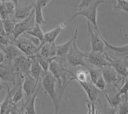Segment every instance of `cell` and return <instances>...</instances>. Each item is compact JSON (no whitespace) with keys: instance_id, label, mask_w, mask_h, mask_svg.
<instances>
[{"instance_id":"cell-1","label":"cell","mask_w":128,"mask_h":114,"mask_svg":"<svg viewBox=\"0 0 128 114\" xmlns=\"http://www.w3.org/2000/svg\"><path fill=\"white\" fill-rule=\"evenodd\" d=\"M64 57H56L51 62L49 67V71L52 74L56 81L58 87V97L62 100L65 90L72 81L74 80L75 74L64 66Z\"/></svg>"},{"instance_id":"cell-5","label":"cell","mask_w":128,"mask_h":114,"mask_svg":"<svg viewBox=\"0 0 128 114\" xmlns=\"http://www.w3.org/2000/svg\"><path fill=\"white\" fill-rule=\"evenodd\" d=\"M76 39L77 38L73 41L72 45L70 48V51L68 52L66 56L65 57L66 60L68 64L71 66H87V63L85 61L86 58V52H82L78 47L76 44Z\"/></svg>"},{"instance_id":"cell-10","label":"cell","mask_w":128,"mask_h":114,"mask_svg":"<svg viewBox=\"0 0 128 114\" xmlns=\"http://www.w3.org/2000/svg\"><path fill=\"white\" fill-rule=\"evenodd\" d=\"M100 69L102 77L106 84L117 85L121 80L124 78V77L119 78L118 75L114 69V68L110 66L102 67Z\"/></svg>"},{"instance_id":"cell-26","label":"cell","mask_w":128,"mask_h":114,"mask_svg":"<svg viewBox=\"0 0 128 114\" xmlns=\"http://www.w3.org/2000/svg\"><path fill=\"white\" fill-rule=\"evenodd\" d=\"M12 95L10 93V87L8 86H6V95L4 98L3 102L1 103V107H0V114H4L6 112L9 108L10 106L12 105Z\"/></svg>"},{"instance_id":"cell-13","label":"cell","mask_w":128,"mask_h":114,"mask_svg":"<svg viewBox=\"0 0 128 114\" xmlns=\"http://www.w3.org/2000/svg\"><path fill=\"white\" fill-rule=\"evenodd\" d=\"M110 64L111 66L114 68L118 75H120L122 77L128 78V57L124 59H121L118 57L114 58L110 57Z\"/></svg>"},{"instance_id":"cell-3","label":"cell","mask_w":128,"mask_h":114,"mask_svg":"<svg viewBox=\"0 0 128 114\" xmlns=\"http://www.w3.org/2000/svg\"><path fill=\"white\" fill-rule=\"evenodd\" d=\"M25 35V34H24ZM28 35L26 37V35L20 36L15 40L13 44L21 51L24 55L28 57H32L36 54L38 51L41 43L38 39L33 37L32 36Z\"/></svg>"},{"instance_id":"cell-24","label":"cell","mask_w":128,"mask_h":114,"mask_svg":"<svg viewBox=\"0 0 128 114\" xmlns=\"http://www.w3.org/2000/svg\"><path fill=\"white\" fill-rule=\"evenodd\" d=\"M34 12H35V23L38 26H44L46 24V20L44 18L42 13V7L40 6L38 0L36 1L34 3Z\"/></svg>"},{"instance_id":"cell-11","label":"cell","mask_w":128,"mask_h":114,"mask_svg":"<svg viewBox=\"0 0 128 114\" xmlns=\"http://www.w3.org/2000/svg\"><path fill=\"white\" fill-rule=\"evenodd\" d=\"M40 84H38L36 90L32 94L24 96L22 100V109L25 114H36L35 108V101L36 96L40 92Z\"/></svg>"},{"instance_id":"cell-37","label":"cell","mask_w":128,"mask_h":114,"mask_svg":"<svg viewBox=\"0 0 128 114\" xmlns=\"http://www.w3.org/2000/svg\"><path fill=\"white\" fill-rule=\"evenodd\" d=\"M86 104H87L88 111L86 114H91V103L89 101H86Z\"/></svg>"},{"instance_id":"cell-9","label":"cell","mask_w":128,"mask_h":114,"mask_svg":"<svg viewBox=\"0 0 128 114\" xmlns=\"http://www.w3.org/2000/svg\"><path fill=\"white\" fill-rule=\"evenodd\" d=\"M35 24L36 23L35 20V12L34 9L28 17L24 20L16 22L14 28V41L20 35H23L26 32L32 29L34 27Z\"/></svg>"},{"instance_id":"cell-6","label":"cell","mask_w":128,"mask_h":114,"mask_svg":"<svg viewBox=\"0 0 128 114\" xmlns=\"http://www.w3.org/2000/svg\"><path fill=\"white\" fill-rule=\"evenodd\" d=\"M32 62V59L24 55L15 58L11 62V67L14 74L20 75L24 78L25 76L30 74Z\"/></svg>"},{"instance_id":"cell-8","label":"cell","mask_w":128,"mask_h":114,"mask_svg":"<svg viewBox=\"0 0 128 114\" xmlns=\"http://www.w3.org/2000/svg\"><path fill=\"white\" fill-rule=\"evenodd\" d=\"M85 61L92 65V66L96 68H100L108 66H111L110 62V56L106 52H90L86 53Z\"/></svg>"},{"instance_id":"cell-17","label":"cell","mask_w":128,"mask_h":114,"mask_svg":"<svg viewBox=\"0 0 128 114\" xmlns=\"http://www.w3.org/2000/svg\"><path fill=\"white\" fill-rule=\"evenodd\" d=\"M56 44L55 42L52 43H44L40 46L36 54L42 57L52 58L56 56Z\"/></svg>"},{"instance_id":"cell-14","label":"cell","mask_w":128,"mask_h":114,"mask_svg":"<svg viewBox=\"0 0 128 114\" xmlns=\"http://www.w3.org/2000/svg\"><path fill=\"white\" fill-rule=\"evenodd\" d=\"M0 80L4 82H8L14 85L16 77L11 67V62L4 59V62L0 64Z\"/></svg>"},{"instance_id":"cell-31","label":"cell","mask_w":128,"mask_h":114,"mask_svg":"<svg viewBox=\"0 0 128 114\" xmlns=\"http://www.w3.org/2000/svg\"><path fill=\"white\" fill-rule=\"evenodd\" d=\"M116 110V114H128V97H125V100L123 102H121L117 107Z\"/></svg>"},{"instance_id":"cell-4","label":"cell","mask_w":128,"mask_h":114,"mask_svg":"<svg viewBox=\"0 0 128 114\" xmlns=\"http://www.w3.org/2000/svg\"><path fill=\"white\" fill-rule=\"evenodd\" d=\"M41 80H42V85L43 89L46 91V93L48 94V96L51 98L53 103L54 109V114H58L60 108L61 100L59 99V97L55 89L56 84V79L50 71H48L42 76Z\"/></svg>"},{"instance_id":"cell-33","label":"cell","mask_w":128,"mask_h":114,"mask_svg":"<svg viewBox=\"0 0 128 114\" xmlns=\"http://www.w3.org/2000/svg\"><path fill=\"white\" fill-rule=\"evenodd\" d=\"M94 85H95V87H96V88L98 89L99 91H102V92H106V82H105V81L104 80L102 76H101L98 80L96 81Z\"/></svg>"},{"instance_id":"cell-29","label":"cell","mask_w":128,"mask_h":114,"mask_svg":"<svg viewBox=\"0 0 128 114\" xmlns=\"http://www.w3.org/2000/svg\"><path fill=\"white\" fill-rule=\"evenodd\" d=\"M112 7L114 10H122L128 13V1L126 0H117Z\"/></svg>"},{"instance_id":"cell-21","label":"cell","mask_w":128,"mask_h":114,"mask_svg":"<svg viewBox=\"0 0 128 114\" xmlns=\"http://www.w3.org/2000/svg\"><path fill=\"white\" fill-rule=\"evenodd\" d=\"M46 73L43 71L40 65L36 60H32L30 75L36 80H40Z\"/></svg>"},{"instance_id":"cell-34","label":"cell","mask_w":128,"mask_h":114,"mask_svg":"<svg viewBox=\"0 0 128 114\" xmlns=\"http://www.w3.org/2000/svg\"><path fill=\"white\" fill-rule=\"evenodd\" d=\"M91 114H100L95 105L94 103H91Z\"/></svg>"},{"instance_id":"cell-23","label":"cell","mask_w":128,"mask_h":114,"mask_svg":"<svg viewBox=\"0 0 128 114\" xmlns=\"http://www.w3.org/2000/svg\"><path fill=\"white\" fill-rule=\"evenodd\" d=\"M16 22H17L15 21L14 20H12V19H6V20H2L3 29H4L8 37L10 38L12 44L14 42V28Z\"/></svg>"},{"instance_id":"cell-18","label":"cell","mask_w":128,"mask_h":114,"mask_svg":"<svg viewBox=\"0 0 128 114\" xmlns=\"http://www.w3.org/2000/svg\"><path fill=\"white\" fill-rule=\"evenodd\" d=\"M78 35V29L77 28L74 29L73 32V35L72 38L68 42L61 44V45H56V56L60 57H65L68 52L70 51V48L72 45L73 41L75 38H77Z\"/></svg>"},{"instance_id":"cell-35","label":"cell","mask_w":128,"mask_h":114,"mask_svg":"<svg viewBox=\"0 0 128 114\" xmlns=\"http://www.w3.org/2000/svg\"><path fill=\"white\" fill-rule=\"evenodd\" d=\"M109 107L110 108L109 109H108V112H107V114H116V109H115V108L111 107V106L110 105Z\"/></svg>"},{"instance_id":"cell-30","label":"cell","mask_w":128,"mask_h":114,"mask_svg":"<svg viewBox=\"0 0 128 114\" xmlns=\"http://www.w3.org/2000/svg\"><path fill=\"white\" fill-rule=\"evenodd\" d=\"M24 92L22 90V86L18 87L16 91L14 92L12 98V102L14 105H16L20 100H22L24 98Z\"/></svg>"},{"instance_id":"cell-20","label":"cell","mask_w":128,"mask_h":114,"mask_svg":"<svg viewBox=\"0 0 128 114\" xmlns=\"http://www.w3.org/2000/svg\"><path fill=\"white\" fill-rule=\"evenodd\" d=\"M66 28H67V22H64L54 29L44 33V43H51L55 42L58 35H60V33L63 30L66 29Z\"/></svg>"},{"instance_id":"cell-2","label":"cell","mask_w":128,"mask_h":114,"mask_svg":"<svg viewBox=\"0 0 128 114\" xmlns=\"http://www.w3.org/2000/svg\"><path fill=\"white\" fill-rule=\"evenodd\" d=\"M104 3V0H83L78 6L77 12L69 19L68 22H71L78 15L83 16L86 18L91 24L98 29L97 24L98 8L99 5Z\"/></svg>"},{"instance_id":"cell-36","label":"cell","mask_w":128,"mask_h":114,"mask_svg":"<svg viewBox=\"0 0 128 114\" xmlns=\"http://www.w3.org/2000/svg\"><path fill=\"white\" fill-rule=\"evenodd\" d=\"M4 59H5V58H4V54H3V52L0 50V64L4 62Z\"/></svg>"},{"instance_id":"cell-16","label":"cell","mask_w":128,"mask_h":114,"mask_svg":"<svg viewBox=\"0 0 128 114\" xmlns=\"http://www.w3.org/2000/svg\"><path fill=\"white\" fill-rule=\"evenodd\" d=\"M40 80H36L30 75H27L24 78L22 88L25 93V96H30L34 93L39 84Z\"/></svg>"},{"instance_id":"cell-19","label":"cell","mask_w":128,"mask_h":114,"mask_svg":"<svg viewBox=\"0 0 128 114\" xmlns=\"http://www.w3.org/2000/svg\"><path fill=\"white\" fill-rule=\"evenodd\" d=\"M78 82L82 87L84 92L87 94L88 98L90 102L95 103V101L98 100L100 91L96 88L95 85L91 82Z\"/></svg>"},{"instance_id":"cell-32","label":"cell","mask_w":128,"mask_h":114,"mask_svg":"<svg viewBox=\"0 0 128 114\" xmlns=\"http://www.w3.org/2000/svg\"><path fill=\"white\" fill-rule=\"evenodd\" d=\"M118 89V93L120 95H124L125 97H128V78H126L123 82L122 87H119L118 85H115Z\"/></svg>"},{"instance_id":"cell-12","label":"cell","mask_w":128,"mask_h":114,"mask_svg":"<svg viewBox=\"0 0 128 114\" xmlns=\"http://www.w3.org/2000/svg\"><path fill=\"white\" fill-rule=\"evenodd\" d=\"M15 4L14 20L18 22V20H22L27 18L34 10V3L24 6L20 4L19 1H14Z\"/></svg>"},{"instance_id":"cell-7","label":"cell","mask_w":128,"mask_h":114,"mask_svg":"<svg viewBox=\"0 0 128 114\" xmlns=\"http://www.w3.org/2000/svg\"><path fill=\"white\" fill-rule=\"evenodd\" d=\"M88 35L91 45V52H104L105 45L102 40V35L99 29L87 22Z\"/></svg>"},{"instance_id":"cell-22","label":"cell","mask_w":128,"mask_h":114,"mask_svg":"<svg viewBox=\"0 0 128 114\" xmlns=\"http://www.w3.org/2000/svg\"><path fill=\"white\" fill-rule=\"evenodd\" d=\"M102 40H103L104 43L105 47L108 48V49H110V51H113L115 54H117V55H119V56H122L123 57L128 56V43H126L125 45H123V46L116 47L110 44V43H108L106 40H105V38L103 37V36H102Z\"/></svg>"},{"instance_id":"cell-25","label":"cell","mask_w":128,"mask_h":114,"mask_svg":"<svg viewBox=\"0 0 128 114\" xmlns=\"http://www.w3.org/2000/svg\"><path fill=\"white\" fill-rule=\"evenodd\" d=\"M25 34L33 36V37L35 38L36 39H38L40 41V42L41 45L44 43V33L42 32V29L40 28V26H38L36 24H35L34 27L32 29L26 32Z\"/></svg>"},{"instance_id":"cell-15","label":"cell","mask_w":128,"mask_h":114,"mask_svg":"<svg viewBox=\"0 0 128 114\" xmlns=\"http://www.w3.org/2000/svg\"><path fill=\"white\" fill-rule=\"evenodd\" d=\"M0 50L4 54L5 60L11 62L15 58L24 55L21 51L12 43L7 45H0Z\"/></svg>"},{"instance_id":"cell-28","label":"cell","mask_w":128,"mask_h":114,"mask_svg":"<svg viewBox=\"0 0 128 114\" xmlns=\"http://www.w3.org/2000/svg\"><path fill=\"white\" fill-rule=\"evenodd\" d=\"M74 80L81 82H90L89 73L87 70H79L77 73L75 74Z\"/></svg>"},{"instance_id":"cell-27","label":"cell","mask_w":128,"mask_h":114,"mask_svg":"<svg viewBox=\"0 0 128 114\" xmlns=\"http://www.w3.org/2000/svg\"><path fill=\"white\" fill-rule=\"evenodd\" d=\"M87 68L88 71L89 75H90V82L93 84H95L96 81L98 80L99 78H100L102 75H101V71H100V69L99 68H96L94 66L88 67Z\"/></svg>"}]
</instances>
